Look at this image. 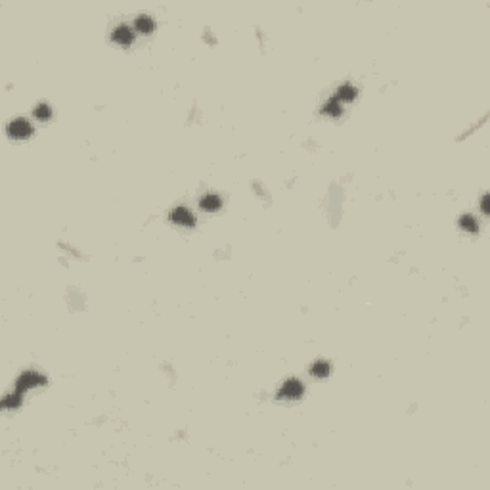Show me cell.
Returning a JSON list of instances; mask_svg holds the SVG:
<instances>
[{"instance_id":"277c9868","label":"cell","mask_w":490,"mask_h":490,"mask_svg":"<svg viewBox=\"0 0 490 490\" xmlns=\"http://www.w3.org/2000/svg\"><path fill=\"white\" fill-rule=\"evenodd\" d=\"M111 41H113V43H117V45H121V46L133 45L134 31L131 29V27H129V25H119V27H115V29H113Z\"/></svg>"},{"instance_id":"8992f818","label":"cell","mask_w":490,"mask_h":490,"mask_svg":"<svg viewBox=\"0 0 490 490\" xmlns=\"http://www.w3.org/2000/svg\"><path fill=\"white\" fill-rule=\"evenodd\" d=\"M201 209L203 211H207V213H215V211H219L221 209V205H223V200L217 196V194H207V196H203L200 201Z\"/></svg>"},{"instance_id":"5b68a950","label":"cell","mask_w":490,"mask_h":490,"mask_svg":"<svg viewBox=\"0 0 490 490\" xmlns=\"http://www.w3.org/2000/svg\"><path fill=\"white\" fill-rule=\"evenodd\" d=\"M171 219H173L177 224H180V226H194V224H196V217H194L186 207H177V209L173 211Z\"/></svg>"},{"instance_id":"52a82bcc","label":"cell","mask_w":490,"mask_h":490,"mask_svg":"<svg viewBox=\"0 0 490 490\" xmlns=\"http://www.w3.org/2000/svg\"><path fill=\"white\" fill-rule=\"evenodd\" d=\"M134 27H136V31L148 35V33H152V31L156 29V22H154L150 16H138L136 22H134Z\"/></svg>"},{"instance_id":"4fadbf2b","label":"cell","mask_w":490,"mask_h":490,"mask_svg":"<svg viewBox=\"0 0 490 490\" xmlns=\"http://www.w3.org/2000/svg\"><path fill=\"white\" fill-rule=\"evenodd\" d=\"M460 226H462L464 230H468V232H477V228H479L477 221H475L471 215H464V217L460 219Z\"/></svg>"},{"instance_id":"3957f363","label":"cell","mask_w":490,"mask_h":490,"mask_svg":"<svg viewBox=\"0 0 490 490\" xmlns=\"http://www.w3.org/2000/svg\"><path fill=\"white\" fill-rule=\"evenodd\" d=\"M303 383L299 381V379H288L286 383H284V387L280 389V393H278V397L280 399H299L301 395H303Z\"/></svg>"},{"instance_id":"7a4b0ae2","label":"cell","mask_w":490,"mask_h":490,"mask_svg":"<svg viewBox=\"0 0 490 490\" xmlns=\"http://www.w3.org/2000/svg\"><path fill=\"white\" fill-rule=\"evenodd\" d=\"M46 379L37 374V372H23L22 376L18 378V383H16V389L20 391H27L31 387H39V385H45Z\"/></svg>"},{"instance_id":"ba28073f","label":"cell","mask_w":490,"mask_h":490,"mask_svg":"<svg viewBox=\"0 0 490 490\" xmlns=\"http://www.w3.org/2000/svg\"><path fill=\"white\" fill-rule=\"evenodd\" d=\"M358 90L356 87H353V85H341L339 89H337V100H345V102H353L355 98H356Z\"/></svg>"},{"instance_id":"5bb4252c","label":"cell","mask_w":490,"mask_h":490,"mask_svg":"<svg viewBox=\"0 0 490 490\" xmlns=\"http://www.w3.org/2000/svg\"><path fill=\"white\" fill-rule=\"evenodd\" d=\"M489 201H490L489 194H485L483 200H481V211H483L485 215H489Z\"/></svg>"},{"instance_id":"8fae6325","label":"cell","mask_w":490,"mask_h":490,"mask_svg":"<svg viewBox=\"0 0 490 490\" xmlns=\"http://www.w3.org/2000/svg\"><path fill=\"white\" fill-rule=\"evenodd\" d=\"M322 111L328 113V115H332V117H339L341 115V106H339V100L337 98H332L324 108H322Z\"/></svg>"},{"instance_id":"9c48e42d","label":"cell","mask_w":490,"mask_h":490,"mask_svg":"<svg viewBox=\"0 0 490 490\" xmlns=\"http://www.w3.org/2000/svg\"><path fill=\"white\" fill-rule=\"evenodd\" d=\"M330 372H332V368H330V364L326 362V360H318V362H314L311 368V374L314 378H328L330 376Z\"/></svg>"},{"instance_id":"6da1fadb","label":"cell","mask_w":490,"mask_h":490,"mask_svg":"<svg viewBox=\"0 0 490 490\" xmlns=\"http://www.w3.org/2000/svg\"><path fill=\"white\" fill-rule=\"evenodd\" d=\"M33 134V127L27 119H14L8 125V136L10 138H27Z\"/></svg>"},{"instance_id":"30bf717a","label":"cell","mask_w":490,"mask_h":490,"mask_svg":"<svg viewBox=\"0 0 490 490\" xmlns=\"http://www.w3.org/2000/svg\"><path fill=\"white\" fill-rule=\"evenodd\" d=\"M22 393L20 389H16L12 395H8L4 401H2V406L4 408H16V406H20V402H22Z\"/></svg>"},{"instance_id":"7c38bea8","label":"cell","mask_w":490,"mask_h":490,"mask_svg":"<svg viewBox=\"0 0 490 490\" xmlns=\"http://www.w3.org/2000/svg\"><path fill=\"white\" fill-rule=\"evenodd\" d=\"M33 115H35V119H39V121H46V119H50L52 110H50L48 104H39V106L33 110Z\"/></svg>"}]
</instances>
